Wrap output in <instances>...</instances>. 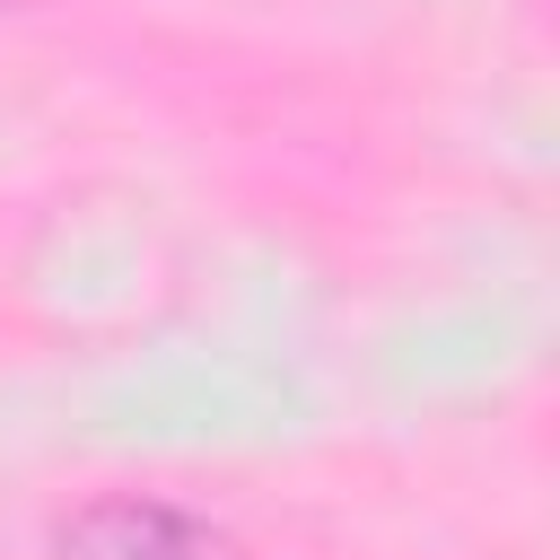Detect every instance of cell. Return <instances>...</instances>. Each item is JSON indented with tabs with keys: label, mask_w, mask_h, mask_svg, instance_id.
Listing matches in <instances>:
<instances>
[{
	"label": "cell",
	"mask_w": 560,
	"mask_h": 560,
	"mask_svg": "<svg viewBox=\"0 0 560 560\" xmlns=\"http://www.w3.org/2000/svg\"><path fill=\"white\" fill-rule=\"evenodd\" d=\"M44 560H245V551L201 508H175V499H149V490H105V499H79L52 525Z\"/></svg>",
	"instance_id": "6da1fadb"
},
{
	"label": "cell",
	"mask_w": 560,
	"mask_h": 560,
	"mask_svg": "<svg viewBox=\"0 0 560 560\" xmlns=\"http://www.w3.org/2000/svg\"><path fill=\"white\" fill-rule=\"evenodd\" d=\"M0 9H18V0H0Z\"/></svg>",
	"instance_id": "7a4b0ae2"
}]
</instances>
